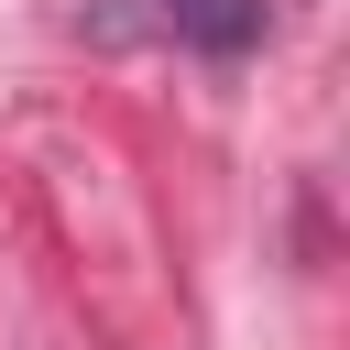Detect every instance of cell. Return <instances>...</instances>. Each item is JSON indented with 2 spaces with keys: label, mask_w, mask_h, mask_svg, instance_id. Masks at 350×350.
<instances>
[{
  "label": "cell",
  "mask_w": 350,
  "mask_h": 350,
  "mask_svg": "<svg viewBox=\"0 0 350 350\" xmlns=\"http://www.w3.org/2000/svg\"><path fill=\"white\" fill-rule=\"evenodd\" d=\"M164 11H175V33L208 44V55H241V44L262 33V0H164Z\"/></svg>",
  "instance_id": "6da1fadb"
}]
</instances>
